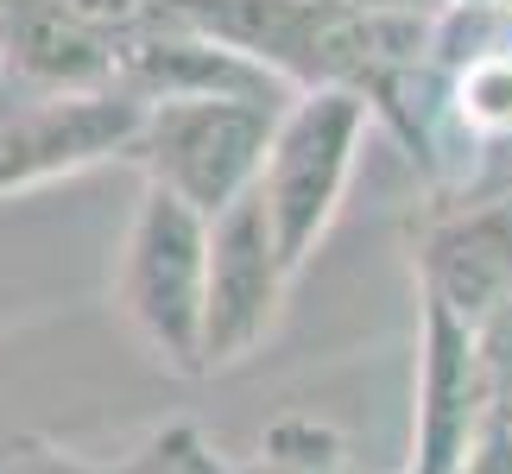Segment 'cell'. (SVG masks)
I'll return each mask as SVG.
<instances>
[{
    "label": "cell",
    "instance_id": "cell-11",
    "mask_svg": "<svg viewBox=\"0 0 512 474\" xmlns=\"http://www.w3.org/2000/svg\"><path fill=\"white\" fill-rule=\"evenodd\" d=\"M32 449H38V443H26V437H0V474H13L19 462L32 456Z\"/></svg>",
    "mask_w": 512,
    "mask_h": 474
},
{
    "label": "cell",
    "instance_id": "cell-8",
    "mask_svg": "<svg viewBox=\"0 0 512 474\" xmlns=\"http://www.w3.org/2000/svg\"><path fill=\"white\" fill-rule=\"evenodd\" d=\"M456 114L481 140H506L512 133V51L468 57V70L456 76Z\"/></svg>",
    "mask_w": 512,
    "mask_h": 474
},
{
    "label": "cell",
    "instance_id": "cell-10",
    "mask_svg": "<svg viewBox=\"0 0 512 474\" xmlns=\"http://www.w3.org/2000/svg\"><path fill=\"white\" fill-rule=\"evenodd\" d=\"M13 474H121V468H89V462H76V456H51V449H32V456L19 462Z\"/></svg>",
    "mask_w": 512,
    "mask_h": 474
},
{
    "label": "cell",
    "instance_id": "cell-9",
    "mask_svg": "<svg viewBox=\"0 0 512 474\" xmlns=\"http://www.w3.org/2000/svg\"><path fill=\"white\" fill-rule=\"evenodd\" d=\"M121 474H228L222 462L203 449V437H196L190 424H171V430H159L133 462H121Z\"/></svg>",
    "mask_w": 512,
    "mask_h": 474
},
{
    "label": "cell",
    "instance_id": "cell-7",
    "mask_svg": "<svg viewBox=\"0 0 512 474\" xmlns=\"http://www.w3.org/2000/svg\"><path fill=\"white\" fill-rule=\"evenodd\" d=\"M418 285L462 316V323H487L512 298V177L468 203L443 209L418 241Z\"/></svg>",
    "mask_w": 512,
    "mask_h": 474
},
{
    "label": "cell",
    "instance_id": "cell-13",
    "mask_svg": "<svg viewBox=\"0 0 512 474\" xmlns=\"http://www.w3.org/2000/svg\"><path fill=\"white\" fill-rule=\"evenodd\" d=\"M405 474H411V468H405Z\"/></svg>",
    "mask_w": 512,
    "mask_h": 474
},
{
    "label": "cell",
    "instance_id": "cell-1",
    "mask_svg": "<svg viewBox=\"0 0 512 474\" xmlns=\"http://www.w3.org/2000/svg\"><path fill=\"white\" fill-rule=\"evenodd\" d=\"M121 310L152 361L171 373H203V310H209V215L165 184H140L127 247H121Z\"/></svg>",
    "mask_w": 512,
    "mask_h": 474
},
{
    "label": "cell",
    "instance_id": "cell-5",
    "mask_svg": "<svg viewBox=\"0 0 512 474\" xmlns=\"http://www.w3.org/2000/svg\"><path fill=\"white\" fill-rule=\"evenodd\" d=\"M146 102L127 89H76L26 95L0 114V196L45 184V177L89 171L102 158H127L140 140Z\"/></svg>",
    "mask_w": 512,
    "mask_h": 474
},
{
    "label": "cell",
    "instance_id": "cell-2",
    "mask_svg": "<svg viewBox=\"0 0 512 474\" xmlns=\"http://www.w3.org/2000/svg\"><path fill=\"white\" fill-rule=\"evenodd\" d=\"M285 108L266 95H184V102H146L140 140H133V165L146 184L177 190L215 222L228 203L260 184L272 140H279Z\"/></svg>",
    "mask_w": 512,
    "mask_h": 474
},
{
    "label": "cell",
    "instance_id": "cell-12",
    "mask_svg": "<svg viewBox=\"0 0 512 474\" xmlns=\"http://www.w3.org/2000/svg\"><path fill=\"white\" fill-rule=\"evenodd\" d=\"M506 7H512V0H506Z\"/></svg>",
    "mask_w": 512,
    "mask_h": 474
},
{
    "label": "cell",
    "instance_id": "cell-6",
    "mask_svg": "<svg viewBox=\"0 0 512 474\" xmlns=\"http://www.w3.org/2000/svg\"><path fill=\"white\" fill-rule=\"evenodd\" d=\"M500 392L494 367L481 354L475 323H462L449 304L424 298V354H418V443L411 474H462L475 456Z\"/></svg>",
    "mask_w": 512,
    "mask_h": 474
},
{
    "label": "cell",
    "instance_id": "cell-3",
    "mask_svg": "<svg viewBox=\"0 0 512 474\" xmlns=\"http://www.w3.org/2000/svg\"><path fill=\"white\" fill-rule=\"evenodd\" d=\"M367 108L373 102L361 89H304L279 121V140H272V158L260 171V196L291 279L310 266L323 234L336 228L342 190L354 177V152H361L367 133Z\"/></svg>",
    "mask_w": 512,
    "mask_h": 474
},
{
    "label": "cell",
    "instance_id": "cell-4",
    "mask_svg": "<svg viewBox=\"0 0 512 474\" xmlns=\"http://www.w3.org/2000/svg\"><path fill=\"white\" fill-rule=\"evenodd\" d=\"M291 266L272 234L266 196L253 184L241 203H228L209 222V310H203V373L247 361L272 335L285 304Z\"/></svg>",
    "mask_w": 512,
    "mask_h": 474
}]
</instances>
